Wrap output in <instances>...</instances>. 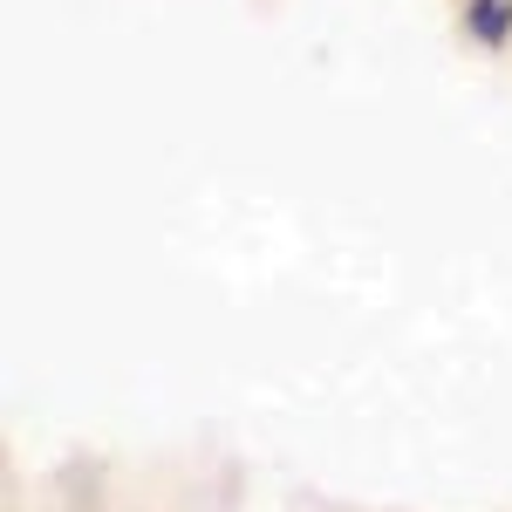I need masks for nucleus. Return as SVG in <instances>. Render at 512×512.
Here are the masks:
<instances>
[{
    "instance_id": "nucleus-1",
    "label": "nucleus",
    "mask_w": 512,
    "mask_h": 512,
    "mask_svg": "<svg viewBox=\"0 0 512 512\" xmlns=\"http://www.w3.org/2000/svg\"><path fill=\"white\" fill-rule=\"evenodd\" d=\"M472 28L485 41H499L512 28V0H472Z\"/></svg>"
}]
</instances>
